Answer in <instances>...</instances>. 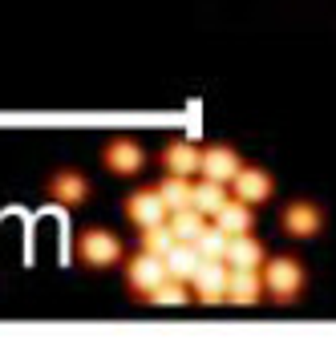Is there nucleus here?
<instances>
[{"label":"nucleus","mask_w":336,"mask_h":352,"mask_svg":"<svg viewBox=\"0 0 336 352\" xmlns=\"http://www.w3.org/2000/svg\"><path fill=\"white\" fill-rule=\"evenodd\" d=\"M260 276H264V296L275 304H296L308 287V272H304L300 259L292 255H275L260 263Z\"/></svg>","instance_id":"obj_1"},{"label":"nucleus","mask_w":336,"mask_h":352,"mask_svg":"<svg viewBox=\"0 0 336 352\" xmlns=\"http://www.w3.org/2000/svg\"><path fill=\"white\" fill-rule=\"evenodd\" d=\"M73 255L90 267V272H105V267H114V263H122V239L114 235V231H105V227H85V231H77V239H73Z\"/></svg>","instance_id":"obj_2"},{"label":"nucleus","mask_w":336,"mask_h":352,"mask_svg":"<svg viewBox=\"0 0 336 352\" xmlns=\"http://www.w3.org/2000/svg\"><path fill=\"white\" fill-rule=\"evenodd\" d=\"M122 280L134 292V300H146L158 283L167 280V263H162V255H150V251L138 247L130 259L122 255Z\"/></svg>","instance_id":"obj_3"},{"label":"nucleus","mask_w":336,"mask_h":352,"mask_svg":"<svg viewBox=\"0 0 336 352\" xmlns=\"http://www.w3.org/2000/svg\"><path fill=\"white\" fill-rule=\"evenodd\" d=\"M101 166L118 178H138L146 170V146L130 134H118L101 146Z\"/></svg>","instance_id":"obj_4"},{"label":"nucleus","mask_w":336,"mask_h":352,"mask_svg":"<svg viewBox=\"0 0 336 352\" xmlns=\"http://www.w3.org/2000/svg\"><path fill=\"white\" fill-rule=\"evenodd\" d=\"M45 195H49L53 203L69 207V211H77V207H85V203H90L94 186H90V178L81 175V170L65 166V170H57V175L45 178Z\"/></svg>","instance_id":"obj_5"},{"label":"nucleus","mask_w":336,"mask_h":352,"mask_svg":"<svg viewBox=\"0 0 336 352\" xmlns=\"http://www.w3.org/2000/svg\"><path fill=\"white\" fill-rule=\"evenodd\" d=\"M227 263L223 259H202L199 272L191 276V300H199L207 308H215V304H223V296H227Z\"/></svg>","instance_id":"obj_6"},{"label":"nucleus","mask_w":336,"mask_h":352,"mask_svg":"<svg viewBox=\"0 0 336 352\" xmlns=\"http://www.w3.org/2000/svg\"><path fill=\"white\" fill-rule=\"evenodd\" d=\"M280 227H284V235H292V239H312V235L324 231V211H320L312 199H292V203L280 211Z\"/></svg>","instance_id":"obj_7"},{"label":"nucleus","mask_w":336,"mask_h":352,"mask_svg":"<svg viewBox=\"0 0 336 352\" xmlns=\"http://www.w3.org/2000/svg\"><path fill=\"white\" fill-rule=\"evenodd\" d=\"M227 190H231V199H243V203H251V207H260V203H268L271 195H275V178L264 170V166H239L235 178L227 182Z\"/></svg>","instance_id":"obj_8"},{"label":"nucleus","mask_w":336,"mask_h":352,"mask_svg":"<svg viewBox=\"0 0 336 352\" xmlns=\"http://www.w3.org/2000/svg\"><path fill=\"white\" fill-rule=\"evenodd\" d=\"M260 300H264V276H260V267H231L227 272V296H223V304L255 308Z\"/></svg>","instance_id":"obj_9"},{"label":"nucleus","mask_w":336,"mask_h":352,"mask_svg":"<svg viewBox=\"0 0 336 352\" xmlns=\"http://www.w3.org/2000/svg\"><path fill=\"white\" fill-rule=\"evenodd\" d=\"M239 166H243V158H239L235 146H227V142L207 146V150H202V158H199V175L202 178H215V182H231Z\"/></svg>","instance_id":"obj_10"},{"label":"nucleus","mask_w":336,"mask_h":352,"mask_svg":"<svg viewBox=\"0 0 336 352\" xmlns=\"http://www.w3.org/2000/svg\"><path fill=\"white\" fill-rule=\"evenodd\" d=\"M122 211H126V219H130L134 227H150V223H162V219L170 214L167 207H162V199H158V190H154V186H138L134 195H126Z\"/></svg>","instance_id":"obj_11"},{"label":"nucleus","mask_w":336,"mask_h":352,"mask_svg":"<svg viewBox=\"0 0 336 352\" xmlns=\"http://www.w3.org/2000/svg\"><path fill=\"white\" fill-rule=\"evenodd\" d=\"M199 158H202V150L195 146V142H182V138L167 142V146H162V154H158L162 170H167V175H182V178L199 175Z\"/></svg>","instance_id":"obj_12"},{"label":"nucleus","mask_w":336,"mask_h":352,"mask_svg":"<svg viewBox=\"0 0 336 352\" xmlns=\"http://www.w3.org/2000/svg\"><path fill=\"white\" fill-rule=\"evenodd\" d=\"M264 259H268V247L260 243L251 231L227 239V251H223V263H227V267H260Z\"/></svg>","instance_id":"obj_13"},{"label":"nucleus","mask_w":336,"mask_h":352,"mask_svg":"<svg viewBox=\"0 0 336 352\" xmlns=\"http://www.w3.org/2000/svg\"><path fill=\"white\" fill-rule=\"evenodd\" d=\"M162 263H167V276H170V280L191 283V276L199 272V263H202V255H199V247H195V243H187V239H174V247L162 255Z\"/></svg>","instance_id":"obj_14"},{"label":"nucleus","mask_w":336,"mask_h":352,"mask_svg":"<svg viewBox=\"0 0 336 352\" xmlns=\"http://www.w3.org/2000/svg\"><path fill=\"white\" fill-rule=\"evenodd\" d=\"M211 219H215V227H219V231H227V235L255 231V211H251V203H243V199H227V203L211 214Z\"/></svg>","instance_id":"obj_15"},{"label":"nucleus","mask_w":336,"mask_h":352,"mask_svg":"<svg viewBox=\"0 0 336 352\" xmlns=\"http://www.w3.org/2000/svg\"><path fill=\"white\" fill-rule=\"evenodd\" d=\"M231 199V190H227V182H215V178H202V182H191V207L202 211L207 219L219 211L223 203Z\"/></svg>","instance_id":"obj_16"},{"label":"nucleus","mask_w":336,"mask_h":352,"mask_svg":"<svg viewBox=\"0 0 336 352\" xmlns=\"http://www.w3.org/2000/svg\"><path fill=\"white\" fill-rule=\"evenodd\" d=\"M154 190H158V199H162L167 211H182V207H191V178L162 175V182H158Z\"/></svg>","instance_id":"obj_17"},{"label":"nucleus","mask_w":336,"mask_h":352,"mask_svg":"<svg viewBox=\"0 0 336 352\" xmlns=\"http://www.w3.org/2000/svg\"><path fill=\"white\" fill-rule=\"evenodd\" d=\"M167 227L174 231V239H187V243H195V239H199V231L207 227V214L195 211V207H182V211H170V214H167Z\"/></svg>","instance_id":"obj_18"},{"label":"nucleus","mask_w":336,"mask_h":352,"mask_svg":"<svg viewBox=\"0 0 336 352\" xmlns=\"http://www.w3.org/2000/svg\"><path fill=\"white\" fill-rule=\"evenodd\" d=\"M138 247L150 251V255H167L170 247H174V231L167 227V219L150 223V227H138Z\"/></svg>","instance_id":"obj_19"},{"label":"nucleus","mask_w":336,"mask_h":352,"mask_svg":"<svg viewBox=\"0 0 336 352\" xmlns=\"http://www.w3.org/2000/svg\"><path fill=\"white\" fill-rule=\"evenodd\" d=\"M146 300H150V304H158V308H182V304L191 300V283L170 280V276H167V280L158 283V287H154Z\"/></svg>","instance_id":"obj_20"},{"label":"nucleus","mask_w":336,"mask_h":352,"mask_svg":"<svg viewBox=\"0 0 336 352\" xmlns=\"http://www.w3.org/2000/svg\"><path fill=\"white\" fill-rule=\"evenodd\" d=\"M227 231H219V227H202L199 239H195V247H199L202 259H223V251H227Z\"/></svg>","instance_id":"obj_21"}]
</instances>
